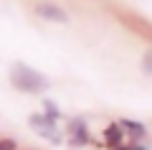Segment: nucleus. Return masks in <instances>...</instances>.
Instances as JSON below:
<instances>
[{
    "instance_id": "7ed1b4c3",
    "label": "nucleus",
    "mask_w": 152,
    "mask_h": 150,
    "mask_svg": "<svg viewBox=\"0 0 152 150\" xmlns=\"http://www.w3.org/2000/svg\"><path fill=\"white\" fill-rule=\"evenodd\" d=\"M31 127L36 130L38 135L53 140V143H58V140H61L58 130H56V122H53V120H48L46 115H33V117H31Z\"/></svg>"
},
{
    "instance_id": "39448f33",
    "label": "nucleus",
    "mask_w": 152,
    "mask_h": 150,
    "mask_svg": "<svg viewBox=\"0 0 152 150\" xmlns=\"http://www.w3.org/2000/svg\"><path fill=\"white\" fill-rule=\"evenodd\" d=\"M122 137H124V130L119 127V122H112V125H107V130H104V143L109 145V148H119L122 145Z\"/></svg>"
},
{
    "instance_id": "f03ea898",
    "label": "nucleus",
    "mask_w": 152,
    "mask_h": 150,
    "mask_svg": "<svg viewBox=\"0 0 152 150\" xmlns=\"http://www.w3.org/2000/svg\"><path fill=\"white\" fill-rule=\"evenodd\" d=\"M66 135H69V143L76 145V148H81V145L89 143V127H86V120L81 117H74L69 122V130H66Z\"/></svg>"
},
{
    "instance_id": "9b49d317",
    "label": "nucleus",
    "mask_w": 152,
    "mask_h": 150,
    "mask_svg": "<svg viewBox=\"0 0 152 150\" xmlns=\"http://www.w3.org/2000/svg\"><path fill=\"white\" fill-rule=\"evenodd\" d=\"M132 148H134V150H147V148H142V145H132Z\"/></svg>"
},
{
    "instance_id": "9d476101",
    "label": "nucleus",
    "mask_w": 152,
    "mask_h": 150,
    "mask_svg": "<svg viewBox=\"0 0 152 150\" xmlns=\"http://www.w3.org/2000/svg\"><path fill=\"white\" fill-rule=\"evenodd\" d=\"M117 150H134V148H132V145H127V148H124V145H119Z\"/></svg>"
},
{
    "instance_id": "423d86ee",
    "label": "nucleus",
    "mask_w": 152,
    "mask_h": 150,
    "mask_svg": "<svg viewBox=\"0 0 152 150\" xmlns=\"http://www.w3.org/2000/svg\"><path fill=\"white\" fill-rule=\"evenodd\" d=\"M119 127L124 130V132H129L132 137H142V135L147 132V127H145V125H142V122H134V120H122V122H119Z\"/></svg>"
},
{
    "instance_id": "20e7f679",
    "label": "nucleus",
    "mask_w": 152,
    "mask_h": 150,
    "mask_svg": "<svg viewBox=\"0 0 152 150\" xmlns=\"http://www.w3.org/2000/svg\"><path fill=\"white\" fill-rule=\"evenodd\" d=\"M36 16H41L43 21H56V23H69V13L64 8L53 5V3H38L36 5Z\"/></svg>"
},
{
    "instance_id": "0eeeda50",
    "label": "nucleus",
    "mask_w": 152,
    "mask_h": 150,
    "mask_svg": "<svg viewBox=\"0 0 152 150\" xmlns=\"http://www.w3.org/2000/svg\"><path fill=\"white\" fill-rule=\"evenodd\" d=\"M43 109H46V117H48V120H53V122H56V120H58V107H56V104L53 102H48V99H46V102H43Z\"/></svg>"
},
{
    "instance_id": "f257e3e1",
    "label": "nucleus",
    "mask_w": 152,
    "mask_h": 150,
    "mask_svg": "<svg viewBox=\"0 0 152 150\" xmlns=\"http://www.w3.org/2000/svg\"><path fill=\"white\" fill-rule=\"evenodd\" d=\"M10 81L15 89L20 92H43L48 86V79L43 74H38L36 69L26 64H13V71H10Z\"/></svg>"
},
{
    "instance_id": "6e6552de",
    "label": "nucleus",
    "mask_w": 152,
    "mask_h": 150,
    "mask_svg": "<svg viewBox=\"0 0 152 150\" xmlns=\"http://www.w3.org/2000/svg\"><path fill=\"white\" fill-rule=\"evenodd\" d=\"M142 69H145L147 74H152V51H150V54H145V56H142Z\"/></svg>"
},
{
    "instance_id": "1a4fd4ad",
    "label": "nucleus",
    "mask_w": 152,
    "mask_h": 150,
    "mask_svg": "<svg viewBox=\"0 0 152 150\" xmlns=\"http://www.w3.org/2000/svg\"><path fill=\"white\" fill-rule=\"evenodd\" d=\"M0 150H15V143L13 140H0Z\"/></svg>"
}]
</instances>
